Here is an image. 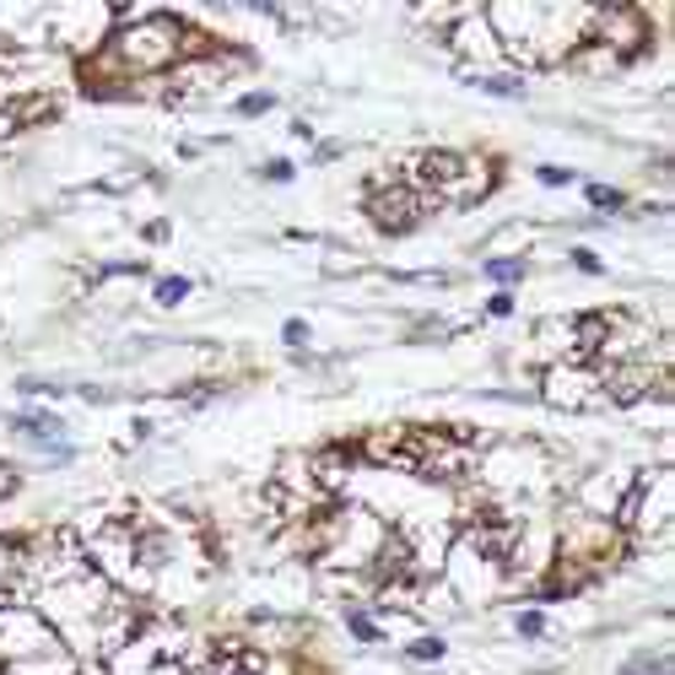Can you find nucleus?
<instances>
[{"mask_svg":"<svg viewBox=\"0 0 675 675\" xmlns=\"http://www.w3.org/2000/svg\"><path fill=\"white\" fill-rule=\"evenodd\" d=\"M622 675H671V660L649 654V660H633V665H622Z\"/></svg>","mask_w":675,"mask_h":675,"instance_id":"nucleus-15","label":"nucleus"},{"mask_svg":"<svg viewBox=\"0 0 675 675\" xmlns=\"http://www.w3.org/2000/svg\"><path fill=\"white\" fill-rule=\"evenodd\" d=\"M573 266L584 270V275H600V260H594L589 249H573Z\"/></svg>","mask_w":675,"mask_h":675,"instance_id":"nucleus-21","label":"nucleus"},{"mask_svg":"<svg viewBox=\"0 0 675 675\" xmlns=\"http://www.w3.org/2000/svg\"><path fill=\"white\" fill-rule=\"evenodd\" d=\"M0 675H22V671H0Z\"/></svg>","mask_w":675,"mask_h":675,"instance_id":"nucleus-26","label":"nucleus"},{"mask_svg":"<svg viewBox=\"0 0 675 675\" xmlns=\"http://www.w3.org/2000/svg\"><path fill=\"white\" fill-rule=\"evenodd\" d=\"M487 275L503 281V286H514V281H525V260H487Z\"/></svg>","mask_w":675,"mask_h":675,"instance_id":"nucleus-13","label":"nucleus"},{"mask_svg":"<svg viewBox=\"0 0 675 675\" xmlns=\"http://www.w3.org/2000/svg\"><path fill=\"white\" fill-rule=\"evenodd\" d=\"M519 633H525V638H540V633H545V616H540V611H519Z\"/></svg>","mask_w":675,"mask_h":675,"instance_id":"nucleus-18","label":"nucleus"},{"mask_svg":"<svg viewBox=\"0 0 675 675\" xmlns=\"http://www.w3.org/2000/svg\"><path fill=\"white\" fill-rule=\"evenodd\" d=\"M476 87H481V93H492V98H519V93H525V82H519V76H508V71H498V76L487 71V76H476Z\"/></svg>","mask_w":675,"mask_h":675,"instance_id":"nucleus-9","label":"nucleus"},{"mask_svg":"<svg viewBox=\"0 0 675 675\" xmlns=\"http://www.w3.org/2000/svg\"><path fill=\"white\" fill-rule=\"evenodd\" d=\"M281 335H286V346H303V341H308V324H303V319H292Z\"/></svg>","mask_w":675,"mask_h":675,"instance_id":"nucleus-23","label":"nucleus"},{"mask_svg":"<svg viewBox=\"0 0 675 675\" xmlns=\"http://www.w3.org/2000/svg\"><path fill=\"white\" fill-rule=\"evenodd\" d=\"M589 206H600V211H622L627 195H622V189H605V184H589Z\"/></svg>","mask_w":675,"mask_h":675,"instance_id":"nucleus-14","label":"nucleus"},{"mask_svg":"<svg viewBox=\"0 0 675 675\" xmlns=\"http://www.w3.org/2000/svg\"><path fill=\"white\" fill-rule=\"evenodd\" d=\"M103 54L125 71V82H135V76H157V71H173V65L189 54V27H184L179 16H168V11L131 16V22L109 38Z\"/></svg>","mask_w":675,"mask_h":675,"instance_id":"nucleus-1","label":"nucleus"},{"mask_svg":"<svg viewBox=\"0 0 675 675\" xmlns=\"http://www.w3.org/2000/svg\"><path fill=\"white\" fill-rule=\"evenodd\" d=\"M16 432H22V438H33V443H49V454L71 459V449H54V443H60V432H65V427H60V416H49V410H22V416H16Z\"/></svg>","mask_w":675,"mask_h":675,"instance_id":"nucleus-8","label":"nucleus"},{"mask_svg":"<svg viewBox=\"0 0 675 675\" xmlns=\"http://www.w3.org/2000/svg\"><path fill=\"white\" fill-rule=\"evenodd\" d=\"M584 44L605 49L611 60H633V54H643V44H649V16H643L638 5H594Z\"/></svg>","mask_w":675,"mask_h":675,"instance_id":"nucleus-2","label":"nucleus"},{"mask_svg":"<svg viewBox=\"0 0 675 675\" xmlns=\"http://www.w3.org/2000/svg\"><path fill=\"white\" fill-rule=\"evenodd\" d=\"M60 633L33 611H0V660H49Z\"/></svg>","mask_w":675,"mask_h":675,"instance_id":"nucleus-3","label":"nucleus"},{"mask_svg":"<svg viewBox=\"0 0 675 675\" xmlns=\"http://www.w3.org/2000/svg\"><path fill=\"white\" fill-rule=\"evenodd\" d=\"M270 103H275V98H270V93H249V98H244V103H238V114H249V120H255V114H266Z\"/></svg>","mask_w":675,"mask_h":675,"instance_id":"nucleus-17","label":"nucleus"},{"mask_svg":"<svg viewBox=\"0 0 675 675\" xmlns=\"http://www.w3.org/2000/svg\"><path fill=\"white\" fill-rule=\"evenodd\" d=\"M492 184H498V162H492V157H465V162H459V179H454V189H449V206H476Z\"/></svg>","mask_w":675,"mask_h":675,"instance_id":"nucleus-7","label":"nucleus"},{"mask_svg":"<svg viewBox=\"0 0 675 675\" xmlns=\"http://www.w3.org/2000/svg\"><path fill=\"white\" fill-rule=\"evenodd\" d=\"M82 675H109L103 665H82Z\"/></svg>","mask_w":675,"mask_h":675,"instance_id":"nucleus-25","label":"nucleus"},{"mask_svg":"<svg viewBox=\"0 0 675 675\" xmlns=\"http://www.w3.org/2000/svg\"><path fill=\"white\" fill-rule=\"evenodd\" d=\"M260 173H266V179H275V184H286V179H292V162H286V157H275V162H266Z\"/></svg>","mask_w":675,"mask_h":675,"instance_id":"nucleus-20","label":"nucleus"},{"mask_svg":"<svg viewBox=\"0 0 675 675\" xmlns=\"http://www.w3.org/2000/svg\"><path fill=\"white\" fill-rule=\"evenodd\" d=\"M410 660L432 665V660H443V643H438V638H416V643H410Z\"/></svg>","mask_w":675,"mask_h":675,"instance_id":"nucleus-16","label":"nucleus"},{"mask_svg":"<svg viewBox=\"0 0 675 675\" xmlns=\"http://www.w3.org/2000/svg\"><path fill=\"white\" fill-rule=\"evenodd\" d=\"M487 314H492V319H503V314H514V297H508V292H498V297L487 303Z\"/></svg>","mask_w":675,"mask_h":675,"instance_id":"nucleus-22","label":"nucleus"},{"mask_svg":"<svg viewBox=\"0 0 675 675\" xmlns=\"http://www.w3.org/2000/svg\"><path fill=\"white\" fill-rule=\"evenodd\" d=\"M16 487H22V476H16V465H0V503H5V498H11Z\"/></svg>","mask_w":675,"mask_h":675,"instance_id":"nucleus-19","label":"nucleus"},{"mask_svg":"<svg viewBox=\"0 0 675 675\" xmlns=\"http://www.w3.org/2000/svg\"><path fill=\"white\" fill-rule=\"evenodd\" d=\"M184 297H189V281H184V275L157 281V303H162V308H173V303H184Z\"/></svg>","mask_w":675,"mask_h":675,"instance_id":"nucleus-11","label":"nucleus"},{"mask_svg":"<svg viewBox=\"0 0 675 675\" xmlns=\"http://www.w3.org/2000/svg\"><path fill=\"white\" fill-rule=\"evenodd\" d=\"M22 567H27V545H22V540H5V536H0V584H5L11 573H22Z\"/></svg>","mask_w":675,"mask_h":675,"instance_id":"nucleus-10","label":"nucleus"},{"mask_svg":"<svg viewBox=\"0 0 675 675\" xmlns=\"http://www.w3.org/2000/svg\"><path fill=\"white\" fill-rule=\"evenodd\" d=\"M346 627H352V638H363V643H379V638H384V633H379V622H373L368 611H352V616H346Z\"/></svg>","mask_w":675,"mask_h":675,"instance_id":"nucleus-12","label":"nucleus"},{"mask_svg":"<svg viewBox=\"0 0 675 675\" xmlns=\"http://www.w3.org/2000/svg\"><path fill=\"white\" fill-rule=\"evenodd\" d=\"M421 211H427V200L416 195V184H379V189H368V217H373L379 233H410L421 222Z\"/></svg>","mask_w":675,"mask_h":675,"instance_id":"nucleus-4","label":"nucleus"},{"mask_svg":"<svg viewBox=\"0 0 675 675\" xmlns=\"http://www.w3.org/2000/svg\"><path fill=\"white\" fill-rule=\"evenodd\" d=\"M454 49H459V54H470V60H498V54H503L498 33L487 27V11H470V16H459V22H454Z\"/></svg>","mask_w":675,"mask_h":675,"instance_id":"nucleus-6","label":"nucleus"},{"mask_svg":"<svg viewBox=\"0 0 675 675\" xmlns=\"http://www.w3.org/2000/svg\"><path fill=\"white\" fill-rule=\"evenodd\" d=\"M567 179H573L567 168H540V184H567Z\"/></svg>","mask_w":675,"mask_h":675,"instance_id":"nucleus-24","label":"nucleus"},{"mask_svg":"<svg viewBox=\"0 0 675 675\" xmlns=\"http://www.w3.org/2000/svg\"><path fill=\"white\" fill-rule=\"evenodd\" d=\"M594 390H600V379H594V368H589V363H551V368H545V379H540V395H545L551 405H562V410L589 405Z\"/></svg>","mask_w":675,"mask_h":675,"instance_id":"nucleus-5","label":"nucleus"}]
</instances>
